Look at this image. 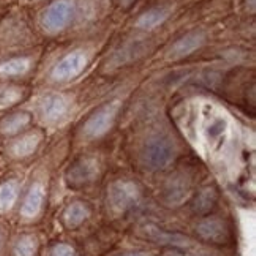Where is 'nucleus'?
<instances>
[{
    "label": "nucleus",
    "mask_w": 256,
    "mask_h": 256,
    "mask_svg": "<svg viewBox=\"0 0 256 256\" xmlns=\"http://www.w3.org/2000/svg\"><path fill=\"white\" fill-rule=\"evenodd\" d=\"M209 114H202V132L212 144L223 142L230 134V122L228 117L218 112L214 106H206Z\"/></svg>",
    "instance_id": "obj_5"
},
{
    "label": "nucleus",
    "mask_w": 256,
    "mask_h": 256,
    "mask_svg": "<svg viewBox=\"0 0 256 256\" xmlns=\"http://www.w3.org/2000/svg\"><path fill=\"white\" fill-rule=\"evenodd\" d=\"M22 98L21 88L16 87H6V88H0V108H10L16 104L19 100Z\"/></svg>",
    "instance_id": "obj_22"
},
{
    "label": "nucleus",
    "mask_w": 256,
    "mask_h": 256,
    "mask_svg": "<svg viewBox=\"0 0 256 256\" xmlns=\"http://www.w3.org/2000/svg\"><path fill=\"white\" fill-rule=\"evenodd\" d=\"M120 110V103L119 102H112L102 106L100 110H96L90 119H88L84 125V133L87 138H102L108 132L111 130V126L117 117V112Z\"/></svg>",
    "instance_id": "obj_3"
},
{
    "label": "nucleus",
    "mask_w": 256,
    "mask_h": 256,
    "mask_svg": "<svg viewBox=\"0 0 256 256\" xmlns=\"http://www.w3.org/2000/svg\"><path fill=\"white\" fill-rule=\"evenodd\" d=\"M190 193V184L182 176H176L164 186V201L170 206L182 204Z\"/></svg>",
    "instance_id": "obj_12"
},
{
    "label": "nucleus",
    "mask_w": 256,
    "mask_h": 256,
    "mask_svg": "<svg viewBox=\"0 0 256 256\" xmlns=\"http://www.w3.org/2000/svg\"><path fill=\"white\" fill-rule=\"evenodd\" d=\"M87 66V57L84 52L76 51L65 56L60 62H58L54 68H52V80L57 82H65L74 80L76 76H80L84 68Z\"/></svg>",
    "instance_id": "obj_6"
},
{
    "label": "nucleus",
    "mask_w": 256,
    "mask_h": 256,
    "mask_svg": "<svg viewBox=\"0 0 256 256\" xmlns=\"http://www.w3.org/2000/svg\"><path fill=\"white\" fill-rule=\"evenodd\" d=\"M43 202H44V186L42 184H34L26 196L21 209L24 218H35L42 212Z\"/></svg>",
    "instance_id": "obj_13"
},
{
    "label": "nucleus",
    "mask_w": 256,
    "mask_h": 256,
    "mask_svg": "<svg viewBox=\"0 0 256 256\" xmlns=\"http://www.w3.org/2000/svg\"><path fill=\"white\" fill-rule=\"evenodd\" d=\"M176 146L166 134H154L147 140L141 150V163L149 171H162L172 163Z\"/></svg>",
    "instance_id": "obj_1"
},
{
    "label": "nucleus",
    "mask_w": 256,
    "mask_h": 256,
    "mask_svg": "<svg viewBox=\"0 0 256 256\" xmlns=\"http://www.w3.org/2000/svg\"><path fill=\"white\" fill-rule=\"evenodd\" d=\"M140 201V188L130 180H116L108 188V202L114 214L130 210Z\"/></svg>",
    "instance_id": "obj_2"
},
{
    "label": "nucleus",
    "mask_w": 256,
    "mask_h": 256,
    "mask_svg": "<svg viewBox=\"0 0 256 256\" xmlns=\"http://www.w3.org/2000/svg\"><path fill=\"white\" fill-rule=\"evenodd\" d=\"M40 141H42L40 133H28L12 144L10 154L16 156V158H24V156L32 155L36 150V147L40 146Z\"/></svg>",
    "instance_id": "obj_14"
},
{
    "label": "nucleus",
    "mask_w": 256,
    "mask_h": 256,
    "mask_svg": "<svg viewBox=\"0 0 256 256\" xmlns=\"http://www.w3.org/2000/svg\"><path fill=\"white\" fill-rule=\"evenodd\" d=\"M38 248V240L34 236H22L14 245L16 256H34Z\"/></svg>",
    "instance_id": "obj_20"
},
{
    "label": "nucleus",
    "mask_w": 256,
    "mask_h": 256,
    "mask_svg": "<svg viewBox=\"0 0 256 256\" xmlns=\"http://www.w3.org/2000/svg\"><path fill=\"white\" fill-rule=\"evenodd\" d=\"M74 13V6L72 0H56L46 8L43 14V27L49 34H58L70 24Z\"/></svg>",
    "instance_id": "obj_4"
},
{
    "label": "nucleus",
    "mask_w": 256,
    "mask_h": 256,
    "mask_svg": "<svg viewBox=\"0 0 256 256\" xmlns=\"http://www.w3.org/2000/svg\"><path fill=\"white\" fill-rule=\"evenodd\" d=\"M51 256H74V250L66 244H58L51 250Z\"/></svg>",
    "instance_id": "obj_23"
},
{
    "label": "nucleus",
    "mask_w": 256,
    "mask_h": 256,
    "mask_svg": "<svg viewBox=\"0 0 256 256\" xmlns=\"http://www.w3.org/2000/svg\"><path fill=\"white\" fill-rule=\"evenodd\" d=\"M90 215V210L84 204V202H73L66 208L65 214H64V222L68 228H78L81 226Z\"/></svg>",
    "instance_id": "obj_16"
},
{
    "label": "nucleus",
    "mask_w": 256,
    "mask_h": 256,
    "mask_svg": "<svg viewBox=\"0 0 256 256\" xmlns=\"http://www.w3.org/2000/svg\"><path fill=\"white\" fill-rule=\"evenodd\" d=\"M70 110V100L60 94H49L43 96L40 103V111L43 119L48 122H57Z\"/></svg>",
    "instance_id": "obj_9"
},
{
    "label": "nucleus",
    "mask_w": 256,
    "mask_h": 256,
    "mask_svg": "<svg viewBox=\"0 0 256 256\" xmlns=\"http://www.w3.org/2000/svg\"><path fill=\"white\" fill-rule=\"evenodd\" d=\"M28 124H30V116L26 112H19V114H13L10 116L8 119H5L0 125L2 132L5 134H14L18 132H21L22 128H26Z\"/></svg>",
    "instance_id": "obj_19"
},
{
    "label": "nucleus",
    "mask_w": 256,
    "mask_h": 256,
    "mask_svg": "<svg viewBox=\"0 0 256 256\" xmlns=\"http://www.w3.org/2000/svg\"><path fill=\"white\" fill-rule=\"evenodd\" d=\"M168 18H170V8L155 6L147 10L144 14H141L140 19L136 21V26L140 28H144V30H152V28L162 26Z\"/></svg>",
    "instance_id": "obj_15"
},
{
    "label": "nucleus",
    "mask_w": 256,
    "mask_h": 256,
    "mask_svg": "<svg viewBox=\"0 0 256 256\" xmlns=\"http://www.w3.org/2000/svg\"><path fill=\"white\" fill-rule=\"evenodd\" d=\"M98 176V163L95 158H82L74 163L66 172V180L73 186H82L95 180Z\"/></svg>",
    "instance_id": "obj_8"
},
{
    "label": "nucleus",
    "mask_w": 256,
    "mask_h": 256,
    "mask_svg": "<svg viewBox=\"0 0 256 256\" xmlns=\"http://www.w3.org/2000/svg\"><path fill=\"white\" fill-rule=\"evenodd\" d=\"M198 236L210 244H226L228 242V228L220 218H208L202 220L196 226Z\"/></svg>",
    "instance_id": "obj_11"
},
{
    "label": "nucleus",
    "mask_w": 256,
    "mask_h": 256,
    "mask_svg": "<svg viewBox=\"0 0 256 256\" xmlns=\"http://www.w3.org/2000/svg\"><path fill=\"white\" fill-rule=\"evenodd\" d=\"M206 42V34L202 30H196V32H190L185 36H182L180 40H177L171 51H170V58L172 60H179V58L188 57L190 54H193L196 49H200Z\"/></svg>",
    "instance_id": "obj_10"
},
{
    "label": "nucleus",
    "mask_w": 256,
    "mask_h": 256,
    "mask_svg": "<svg viewBox=\"0 0 256 256\" xmlns=\"http://www.w3.org/2000/svg\"><path fill=\"white\" fill-rule=\"evenodd\" d=\"M124 256H150V254H147V253H128Z\"/></svg>",
    "instance_id": "obj_24"
},
{
    "label": "nucleus",
    "mask_w": 256,
    "mask_h": 256,
    "mask_svg": "<svg viewBox=\"0 0 256 256\" xmlns=\"http://www.w3.org/2000/svg\"><path fill=\"white\" fill-rule=\"evenodd\" d=\"M142 236L147 239L154 240L155 244H160V245H166V247H174V248H192L193 247V242L185 238L182 234H176V232H166L162 231L160 228L152 224H147L141 230Z\"/></svg>",
    "instance_id": "obj_7"
},
{
    "label": "nucleus",
    "mask_w": 256,
    "mask_h": 256,
    "mask_svg": "<svg viewBox=\"0 0 256 256\" xmlns=\"http://www.w3.org/2000/svg\"><path fill=\"white\" fill-rule=\"evenodd\" d=\"M30 58L27 57H16L0 64V78H13L22 76L30 70Z\"/></svg>",
    "instance_id": "obj_17"
},
{
    "label": "nucleus",
    "mask_w": 256,
    "mask_h": 256,
    "mask_svg": "<svg viewBox=\"0 0 256 256\" xmlns=\"http://www.w3.org/2000/svg\"><path fill=\"white\" fill-rule=\"evenodd\" d=\"M215 200H216L215 190H212V188L204 190V192L198 196V198H196V202H194V212H196V214H206V212H209V210L214 208Z\"/></svg>",
    "instance_id": "obj_21"
},
{
    "label": "nucleus",
    "mask_w": 256,
    "mask_h": 256,
    "mask_svg": "<svg viewBox=\"0 0 256 256\" xmlns=\"http://www.w3.org/2000/svg\"><path fill=\"white\" fill-rule=\"evenodd\" d=\"M19 186L14 180H8L0 185V212H6L14 206L18 200Z\"/></svg>",
    "instance_id": "obj_18"
},
{
    "label": "nucleus",
    "mask_w": 256,
    "mask_h": 256,
    "mask_svg": "<svg viewBox=\"0 0 256 256\" xmlns=\"http://www.w3.org/2000/svg\"><path fill=\"white\" fill-rule=\"evenodd\" d=\"M0 247H2V238H0Z\"/></svg>",
    "instance_id": "obj_25"
}]
</instances>
